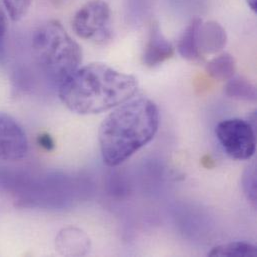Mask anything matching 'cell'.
<instances>
[{
	"label": "cell",
	"instance_id": "obj_1",
	"mask_svg": "<svg viewBox=\"0 0 257 257\" xmlns=\"http://www.w3.org/2000/svg\"><path fill=\"white\" fill-rule=\"evenodd\" d=\"M137 79L103 63L79 67L59 85V98L72 112L92 115L108 111L132 98Z\"/></svg>",
	"mask_w": 257,
	"mask_h": 257
},
{
	"label": "cell",
	"instance_id": "obj_2",
	"mask_svg": "<svg viewBox=\"0 0 257 257\" xmlns=\"http://www.w3.org/2000/svg\"><path fill=\"white\" fill-rule=\"evenodd\" d=\"M159 127L157 105L145 97L130 98L116 106L98 130V142L103 162L115 167L147 145Z\"/></svg>",
	"mask_w": 257,
	"mask_h": 257
},
{
	"label": "cell",
	"instance_id": "obj_3",
	"mask_svg": "<svg viewBox=\"0 0 257 257\" xmlns=\"http://www.w3.org/2000/svg\"><path fill=\"white\" fill-rule=\"evenodd\" d=\"M31 46L39 69L55 84L60 85L80 67L81 47L59 21L41 24L33 33Z\"/></svg>",
	"mask_w": 257,
	"mask_h": 257
},
{
	"label": "cell",
	"instance_id": "obj_4",
	"mask_svg": "<svg viewBox=\"0 0 257 257\" xmlns=\"http://www.w3.org/2000/svg\"><path fill=\"white\" fill-rule=\"evenodd\" d=\"M111 11L103 0H91L81 6L72 19L75 34L86 40L104 42L111 37Z\"/></svg>",
	"mask_w": 257,
	"mask_h": 257
},
{
	"label": "cell",
	"instance_id": "obj_5",
	"mask_svg": "<svg viewBox=\"0 0 257 257\" xmlns=\"http://www.w3.org/2000/svg\"><path fill=\"white\" fill-rule=\"evenodd\" d=\"M216 137L227 153L233 159L247 160L255 152L256 139L253 126L239 118L225 119L215 128Z\"/></svg>",
	"mask_w": 257,
	"mask_h": 257
},
{
	"label": "cell",
	"instance_id": "obj_6",
	"mask_svg": "<svg viewBox=\"0 0 257 257\" xmlns=\"http://www.w3.org/2000/svg\"><path fill=\"white\" fill-rule=\"evenodd\" d=\"M29 151L27 135L9 114L0 112V160L19 161Z\"/></svg>",
	"mask_w": 257,
	"mask_h": 257
},
{
	"label": "cell",
	"instance_id": "obj_7",
	"mask_svg": "<svg viewBox=\"0 0 257 257\" xmlns=\"http://www.w3.org/2000/svg\"><path fill=\"white\" fill-rule=\"evenodd\" d=\"M173 55L174 46L163 35L158 22H152L148 41L143 51V63L148 67H155L170 59Z\"/></svg>",
	"mask_w": 257,
	"mask_h": 257
},
{
	"label": "cell",
	"instance_id": "obj_8",
	"mask_svg": "<svg viewBox=\"0 0 257 257\" xmlns=\"http://www.w3.org/2000/svg\"><path fill=\"white\" fill-rule=\"evenodd\" d=\"M227 43L225 29L216 21H201L197 30L198 50L202 57L221 52Z\"/></svg>",
	"mask_w": 257,
	"mask_h": 257
},
{
	"label": "cell",
	"instance_id": "obj_9",
	"mask_svg": "<svg viewBox=\"0 0 257 257\" xmlns=\"http://www.w3.org/2000/svg\"><path fill=\"white\" fill-rule=\"evenodd\" d=\"M56 249L62 255L79 256L88 253L90 240L85 232L74 227L62 229L55 241Z\"/></svg>",
	"mask_w": 257,
	"mask_h": 257
},
{
	"label": "cell",
	"instance_id": "obj_10",
	"mask_svg": "<svg viewBox=\"0 0 257 257\" xmlns=\"http://www.w3.org/2000/svg\"><path fill=\"white\" fill-rule=\"evenodd\" d=\"M201 21V18H193L184 29L177 44V50L181 57L191 62H196L203 59L198 50L197 44V30Z\"/></svg>",
	"mask_w": 257,
	"mask_h": 257
},
{
	"label": "cell",
	"instance_id": "obj_11",
	"mask_svg": "<svg viewBox=\"0 0 257 257\" xmlns=\"http://www.w3.org/2000/svg\"><path fill=\"white\" fill-rule=\"evenodd\" d=\"M206 72L214 79L225 81L235 75L236 63L234 57L223 52L212 58L206 65Z\"/></svg>",
	"mask_w": 257,
	"mask_h": 257
},
{
	"label": "cell",
	"instance_id": "obj_12",
	"mask_svg": "<svg viewBox=\"0 0 257 257\" xmlns=\"http://www.w3.org/2000/svg\"><path fill=\"white\" fill-rule=\"evenodd\" d=\"M225 94L228 97L236 100L255 101L256 87L245 77L233 76L225 85Z\"/></svg>",
	"mask_w": 257,
	"mask_h": 257
},
{
	"label": "cell",
	"instance_id": "obj_13",
	"mask_svg": "<svg viewBox=\"0 0 257 257\" xmlns=\"http://www.w3.org/2000/svg\"><path fill=\"white\" fill-rule=\"evenodd\" d=\"M209 256L255 257L257 248L255 245L243 241L229 242L218 245L208 253Z\"/></svg>",
	"mask_w": 257,
	"mask_h": 257
},
{
	"label": "cell",
	"instance_id": "obj_14",
	"mask_svg": "<svg viewBox=\"0 0 257 257\" xmlns=\"http://www.w3.org/2000/svg\"><path fill=\"white\" fill-rule=\"evenodd\" d=\"M13 21H19L28 12L32 0H0Z\"/></svg>",
	"mask_w": 257,
	"mask_h": 257
},
{
	"label": "cell",
	"instance_id": "obj_15",
	"mask_svg": "<svg viewBox=\"0 0 257 257\" xmlns=\"http://www.w3.org/2000/svg\"><path fill=\"white\" fill-rule=\"evenodd\" d=\"M242 188L247 199L253 204H256L257 187H256V170L255 166H249L246 168L242 175Z\"/></svg>",
	"mask_w": 257,
	"mask_h": 257
},
{
	"label": "cell",
	"instance_id": "obj_16",
	"mask_svg": "<svg viewBox=\"0 0 257 257\" xmlns=\"http://www.w3.org/2000/svg\"><path fill=\"white\" fill-rule=\"evenodd\" d=\"M7 34V16L4 8L0 4V62L5 57V40Z\"/></svg>",
	"mask_w": 257,
	"mask_h": 257
},
{
	"label": "cell",
	"instance_id": "obj_17",
	"mask_svg": "<svg viewBox=\"0 0 257 257\" xmlns=\"http://www.w3.org/2000/svg\"><path fill=\"white\" fill-rule=\"evenodd\" d=\"M38 143L41 147H43L45 150H48V151L53 150L55 147L53 139L47 133H42L38 136Z\"/></svg>",
	"mask_w": 257,
	"mask_h": 257
},
{
	"label": "cell",
	"instance_id": "obj_18",
	"mask_svg": "<svg viewBox=\"0 0 257 257\" xmlns=\"http://www.w3.org/2000/svg\"><path fill=\"white\" fill-rule=\"evenodd\" d=\"M247 6L251 9V11H253L254 13H256L257 11V0H245Z\"/></svg>",
	"mask_w": 257,
	"mask_h": 257
}]
</instances>
